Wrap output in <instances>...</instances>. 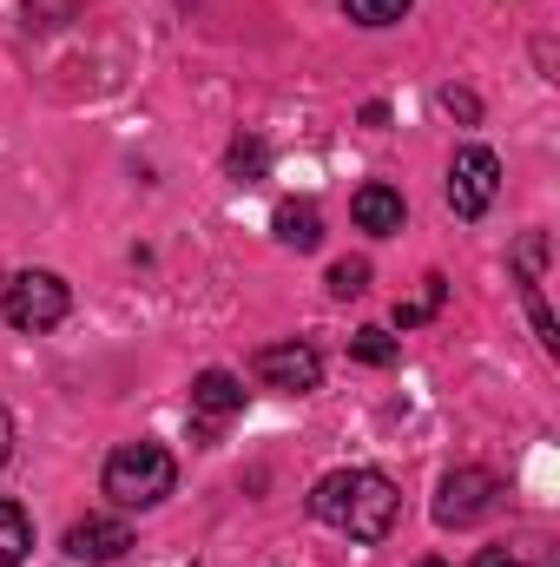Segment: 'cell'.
Wrapping results in <instances>:
<instances>
[{
	"label": "cell",
	"mask_w": 560,
	"mask_h": 567,
	"mask_svg": "<svg viewBox=\"0 0 560 567\" xmlns=\"http://www.w3.org/2000/svg\"><path fill=\"white\" fill-rule=\"evenodd\" d=\"M310 515L350 542H383L403 515V495L383 468H336L310 488Z\"/></svg>",
	"instance_id": "1"
},
{
	"label": "cell",
	"mask_w": 560,
	"mask_h": 567,
	"mask_svg": "<svg viewBox=\"0 0 560 567\" xmlns=\"http://www.w3.org/2000/svg\"><path fill=\"white\" fill-rule=\"evenodd\" d=\"M100 488H106L120 508H158V502L178 488V462H172V449H158V442H120V449L106 455Z\"/></svg>",
	"instance_id": "2"
},
{
	"label": "cell",
	"mask_w": 560,
	"mask_h": 567,
	"mask_svg": "<svg viewBox=\"0 0 560 567\" xmlns=\"http://www.w3.org/2000/svg\"><path fill=\"white\" fill-rule=\"evenodd\" d=\"M66 310H73V290L53 271H13L7 290H0V317L13 330H33V337L53 330V323H66Z\"/></svg>",
	"instance_id": "3"
},
{
	"label": "cell",
	"mask_w": 560,
	"mask_h": 567,
	"mask_svg": "<svg viewBox=\"0 0 560 567\" xmlns=\"http://www.w3.org/2000/svg\"><path fill=\"white\" fill-rule=\"evenodd\" d=\"M501 508V482L488 468H448L442 488H435V522L442 528H475Z\"/></svg>",
	"instance_id": "4"
},
{
	"label": "cell",
	"mask_w": 560,
	"mask_h": 567,
	"mask_svg": "<svg viewBox=\"0 0 560 567\" xmlns=\"http://www.w3.org/2000/svg\"><path fill=\"white\" fill-rule=\"evenodd\" d=\"M495 192H501V158L488 145H462L455 165H448V205H455V218H481L495 205Z\"/></svg>",
	"instance_id": "5"
},
{
	"label": "cell",
	"mask_w": 560,
	"mask_h": 567,
	"mask_svg": "<svg viewBox=\"0 0 560 567\" xmlns=\"http://www.w3.org/2000/svg\"><path fill=\"white\" fill-rule=\"evenodd\" d=\"M251 370H258V383H271L283 396H310L323 383V357L310 343H271V350H258Z\"/></svg>",
	"instance_id": "6"
},
{
	"label": "cell",
	"mask_w": 560,
	"mask_h": 567,
	"mask_svg": "<svg viewBox=\"0 0 560 567\" xmlns=\"http://www.w3.org/2000/svg\"><path fill=\"white\" fill-rule=\"evenodd\" d=\"M126 548H133V528H126V522H113V515H86V522H73V528H66V555H73V561H86V567L120 561Z\"/></svg>",
	"instance_id": "7"
},
{
	"label": "cell",
	"mask_w": 560,
	"mask_h": 567,
	"mask_svg": "<svg viewBox=\"0 0 560 567\" xmlns=\"http://www.w3.org/2000/svg\"><path fill=\"white\" fill-rule=\"evenodd\" d=\"M245 410V383L231 377V370H205L198 383H191V416H198V435L211 442V429L231 423Z\"/></svg>",
	"instance_id": "8"
},
{
	"label": "cell",
	"mask_w": 560,
	"mask_h": 567,
	"mask_svg": "<svg viewBox=\"0 0 560 567\" xmlns=\"http://www.w3.org/2000/svg\"><path fill=\"white\" fill-rule=\"evenodd\" d=\"M350 218H356L370 238H390V231H403L409 205H403V192H396V185H363V192L350 198Z\"/></svg>",
	"instance_id": "9"
},
{
	"label": "cell",
	"mask_w": 560,
	"mask_h": 567,
	"mask_svg": "<svg viewBox=\"0 0 560 567\" xmlns=\"http://www.w3.org/2000/svg\"><path fill=\"white\" fill-rule=\"evenodd\" d=\"M278 238L290 251H317L323 245V212L303 198V205H278Z\"/></svg>",
	"instance_id": "10"
},
{
	"label": "cell",
	"mask_w": 560,
	"mask_h": 567,
	"mask_svg": "<svg viewBox=\"0 0 560 567\" xmlns=\"http://www.w3.org/2000/svg\"><path fill=\"white\" fill-rule=\"evenodd\" d=\"M33 555V522L20 502H0V567H20Z\"/></svg>",
	"instance_id": "11"
},
{
	"label": "cell",
	"mask_w": 560,
	"mask_h": 567,
	"mask_svg": "<svg viewBox=\"0 0 560 567\" xmlns=\"http://www.w3.org/2000/svg\"><path fill=\"white\" fill-rule=\"evenodd\" d=\"M350 357H356V363H370V370H390V363L403 357V343H396L390 330H376V323H363V330L350 337Z\"/></svg>",
	"instance_id": "12"
},
{
	"label": "cell",
	"mask_w": 560,
	"mask_h": 567,
	"mask_svg": "<svg viewBox=\"0 0 560 567\" xmlns=\"http://www.w3.org/2000/svg\"><path fill=\"white\" fill-rule=\"evenodd\" d=\"M442 297H448V278H442V271H428V278H422V297L396 303V323L409 330V323H422V317H435V310H442Z\"/></svg>",
	"instance_id": "13"
},
{
	"label": "cell",
	"mask_w": 560,
	"mask_h": 567,
	"mask_svg": "<svg viewBox=\"0 0 560 567\" xmlns=\"http://www.w3.org/2000/svg\"><path fill=\"white\" fill-rule=\"evenodd\" d=\"M225 165H231V178H238V185H258V178H265V165H271V152H265V140H238Z\"/></svg>",
	"instance_id": "14"
},
{
	"label": "cell",
	"mask_w": 560,
	"mask_h": 567,
	"mask_svg": "<svg viewBox=\"0 0 560 567\" xmlns=\"http://www.w3.org/2000/svg\"><path fill=\"white\" fill-rule=\"evenodd\" d=\"M350 7V20H363V27H396L403 13H409V0H343Z\"/></svg>",
	"instance_id": "15"
},
{
	"label": "cell",
	"mask_w": 560,
	"mask_h": 567,
	"mask_svg": "<svg viewBox=\"0 0 560 567\" xmlns=\"http://www.w3.org/2000/svg\"><path fill=\"white\" fill-rule=\"evenodd\" d=\"M330 290H336V297H363V290H370V265H363V258L330 265Z\"/></svg>",
	"instance_id": "16"
},
{
	"label": "cell",
	"mask_w": 560,
	"mask_h": 567,
	"mask_svg": "<svg viewBox=\"0 0 560 567\" xmlns=\"http://www.w3.org/2000/svg\"><path fill=\"white\" fill-rule=\"evenodd\" d=\"M515 265H521V284H541V265H548V238H541V231H535V238H521Z\"/></svg>",
	"instance_id": "17"
},
{
	"label": "cell",
	"mask_w": 560,
	"mask_h": 567,
	"mask_svg": "<svg viewBox=\"0 0 560 567\" xmlns=\"http://www.w3.org/2000/svg\"><path fill=\"white\" fill-rule=\"evenodd\" d=\"M442 113H455V120H481V100L462 93V86H442Z\"/></svg>",
	"instance_id": "18"
},
{
	"label": "cell",
	"mask_w": 560,
	"mask_h": 567,
	"mask_svg": "<svg viewBox=\"0 0 560 567\" xmlns=\"http://www.w3.org/2000/svg\"><path fill=\"white\" fill-rule=\"evenodd\" d=\"M468 567H528V561H515L508 548H488V555H475V561H468Z\"/></svg>",
	"instance_id": "19"
},
{
	"label": "cell",
	"mask_w": 560,
	"mask_h": 567,
	"mask_svg": "<svg viewBox=\"0 0 560 567\" xmlns=\"http://www.w3.org/2000/svg\"><path fill=\"white\" fill-rule=\"evenodd\" d=\"M7 455H13V416L0 410V462H7Z\"/></svg>",
	"instance_id": "20"
},
{
	"label": "cell",
	"mask_w": 560,
	"mask_h": 567,
	"mask_svg": "<svg viewBox=\"0 0 560 567\" xmlns=\"http://www.w3.org/2000/svg\"><path fill=\"white\" fill-rule=\"evenodd\" d=\"M416 567H442V561H416Z\"/></svg>",
	"instance_id": "21"
}]
</instances>
